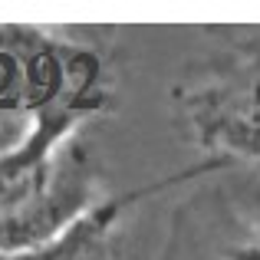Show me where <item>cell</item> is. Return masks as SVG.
<instances>
[{
  "label": "cell",
  "instance_id": "obj_1",
  "mask_svg": "<svg viewBox=\"0 0 260 260\" xmlns=\"http://www.w3.org/2000/svg\"><path fill=\"white\" fill-rule=\"evenodd\" d=\"M228 260H260V241H254V244H244V247L231 250V257H228Z\"/></svg>",
  "mask_w": 260,
  "mask_h": 260
}]
</instances>
